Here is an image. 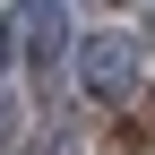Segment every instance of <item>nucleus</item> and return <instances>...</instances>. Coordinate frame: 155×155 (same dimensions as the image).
<instances>
[{
  "mask_svg": "<svg viewBox=\"0 0 155 155\" xmlns=\"http://www.w3.org/2000/svg\"><path fill=\"white\" fill-rule=\"evenodd\" d=\"M9 129H17V112H9V104H0V147H9Z\"/></svg>",
  "mask_w": 155,
  "mask_h": 155,
  "instance_id": "nucleus-4",
  "label": "nucleus"
},
{
  "mask_svg": "<svg viewBox=\"0 0 155 155\" xmlns=\"http://www.w3.org/2000/svg\"><path fill=\"white\" fill-rule=\"evenodd\" d=\"M26 52H35V69L61 61V9H52V0H35V9H26Z\"/></svg>",
  "mask_w": 155,
  "mask_h": 155,
  "instance_id": "nucleus-2",
  "label": "nucleus"
},
{
  "mask_svg": "<svg viewBox=\"0 0 155 155\" xmlns=\"http://www.w3.org/2000/svg\"><path fill=\"white\" fill-rule=\"evenodd\" d=\"M78 78H86V95H104V104H129V95H138V43H129V35H95V43L78 52Z\"/></svg>",
  "mask_w": 155,
  "mask_h": 155,
  "instance_id": "nucleus-1",
  "label": "nucleus"
},
{
  "mask_svg": "<svg viewBox=\"0 0 155 155\" xmlns=\"http://www.w3.org/2000/svg\"><path fill=\"white\" fill-rule=\"evenodd\" d=\"M9 61H17V26L0 17V69H9Z\"/></svg>",
  "mask_w": 155,
  "mask_h": 155,
  "instance_id": "nucleus-3",
  "label": "nucleus"
}]
</instances>
